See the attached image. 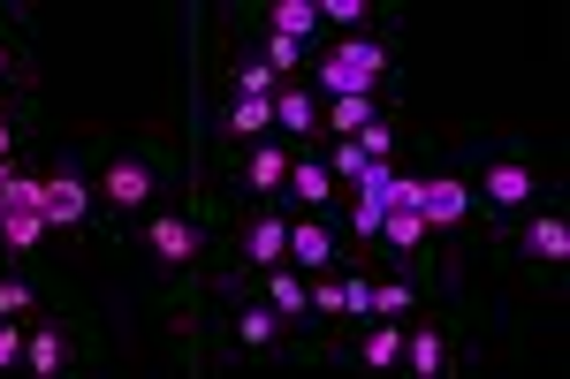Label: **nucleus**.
<instances>
[{"label":"nucleus","instance_id":"obj_19","mask_svg":"<svg viewBox=\"0 0 570 379\" xmlns=\"http://www.w3.org/2000/svg\"><path fill=\"white\" fill-rule=\"evenodd\" d=\"M16 365H23V319L0 311V372H16Z\"/></svg>","mask_w":570,"mask_h":379},{"label":"nucleus","instance_id":"obj_5","mask_svg":"<svg viewBox=\"0 0 570 379\" xmlns=\"http://www.w3.org/2000/svg\"><path fill=\"white\" fill-rule=\"evenodd\" d=\"M480 341H487V311L472 296L441 289L403 319V372L411 379H456V372H472Z\"/></svg>","mask_w":570,"mask_h":379},{"label":"nucleus","instance_id":"obj_3","mask_svg":"<svg viewBox=\"0 0 570 379\" xmlns=\"http://www.w3.org/2000/svg\"><path fill=\"white\" fill-rule=\"evenodd\" d=\"M456 160H464V174H472V206H480V251L494 228H510L525 206H540L548 198V152L532 144V137H518V129H472L464 144H456Z\"/></svg>","mask_w":570,"mask_h":379},{"label":"nucleus","instance_id":"obj_8","mask_svg":"<svg viewBox=\"0 0 570 379\" xmlns=\"http://www.w3.org/2000/svg\"><path fill=\"white\" fill-rule=\"evenodd\" d=\"M99 365V327L85 319V296H61V303H39L23 319V379H77Z\"/></svg>","mask_w":570,"mask_h":379},{"label":"nucleus","instance_id":"obj_4","mask_svg":"<svg viewBox=\"0 0 570 379\" xmlns=\"http://www.w3.org/2000/svg\"><path fill=\"white\" fill-rule=\"evenodd\" d=\"M252 357V365H320V335L274 311L259 289H214V365Z\"/></svg>","mask_w":570,"mask_h":379},{"label":"nucleus","instance_id":"obj_10","mask_svg":"<svg viewBox=\"0 0 570 379\" xmlns=\"http://www.w3.org/2000/svg\"><path fill=\"white\" fill-rule=\"evenodd\" d=\"M289 160L297 144L289 137H252V144H214V182L220 206H266L289 190Z\"/></svg>","mask_w":570,"mask_h":379},{"label":"nucleus","instance_id":"obj_13","mask_svg":"<svg viewBox=\"0 0 570 379\" xmlns=\"http://www.w3.org/2000/svg\"><path fill=\"white\" fill-rule=\"evenodd\" d=\"M343 251H351V243H343L335 212H289V266H297L305 281H312V273H335Z\"/></svg>","mask_w":570,"mask_h":379},{"label":"nucleus","instance_id":"obj_16","mask_svg":"<svg viewBox=\"0 0 570 379\" xmlns=\"http://www.w3.org/2000/svg\"><path fill=\"white\" fill-rule=\"evenodd\" d=\"M274 137H289V144H320V91L305 77H289V84L274 91Z\"/></svg>","mask_w":570,"mask_h":379},{"label":"nucleus","instance_id":"obj_6","mask_svg":"<svg viewBox=\"0 0 570 379\" xmlns=\"http://www.w3.org/2000/svg\"><path fill=\"white\" fill-rule=\"evenodd\" d=\"M305 84L320 99H395V16L373 23V31H351V39H320L305 61Z\"/></svg>","mask_w":570,"mask_h":379},{"label":"nucleus","instance_id":"obj_17","mask_svg":"<svg viewBox=\"0 0 570 379\" xmlns=\"http://www.w3.org/2000/svg\"><path fill=\"white\" fill-rule=\"evenodd\" d=\"M0 91L39 99V61H31V46H23V16H0Z\"/></svg>","mask_w":570,"mask_h":379},{"label":"nucleus","instance_id":"obj_11","mask_svg":"<svg viewBox=\"0 0 570 379\" xmlns=\"http://www.w3.org/2000/svg\"><path fill=\"white\" fill-rule=\"evenodd\" d=\"M320 365H351V372H403V319H351L320 341Z\"/></svg>","mask_w":570,"mask_h":379},{"label":"nucleus","instance_id":"obj_15","mask_svg":"<svg viewBox=\"0 0 570 379\" xmlns=\"http://www.w3.org/2000/svg\"><path fill=\"white\" fill-rule=\"evenodd\" d=\"M244 16L289 46H320V0H244Z\"/></svg>","mask_w":570,"mask_h":379},{"label":"nucleus","instance_id":"obj_14","mask_svg":"<svg viewBox=\"0 0 570 379\" xmlns=\"http://www.w3.org/2000/svg\"><path fill=\"white\" fill-rule=\"evenodd\" d=\"M282 206H289V212H335V206H343V182H335V168H327V160H320V144H297Z\"/></svg>","mask_w":570,"mask_h":379},{"label":"nucleus","instance_id":"obj_2","mask_svg":"<svg viewBox=\"0 0 570 379\" xmlns=\"http://www.w3.org/2000/svg\"><path fill=\"white\" fill-rule=\"evenodd\" d=\"M220 212H228V206H220L214 190H168V198L145 212L115 251H130L137 273H145L153 289H176V281H190V273H206V266H214Z\"/></svg>","mask_w":570,"mask_h":379},{"label":"nucleus","instance_id":"obj_18","mask_svg":"<svg viewBox=\"0 0 570 379\" xmlns=\"http://www.w3.org/2000/svg\"><path fill=\"white\" fill-rule=\"evenodd\" d=\"M244 289H259L274 311H289L297 327H312V296H305V273H297V266H266V273H252V281H244Z\"/></svg>","mask_w":570,"mask_h":379},{"label":"nucleus","instance_id":"obj_7","mask_svg":"<svg viewBox=\"0 0 570 379\" xmlns=\"http://www.w3.org/2000/svg\"><path fill=\"white\" fill-rule=\"evenodd\" d=\"M487 243H494V258L510 273H525L532 289H563V273H570V190L548 182V198L525 206L510 228H494Z\"/></svg>","mask_w":570,"mask_h":379},{"label":"nucleus","instance_id":"obj_12","mask_svg":"<svg viewBox=\"0 0 570 379\" xmlns=\"http://www.w3.org/2000/svg\"><path fill=\"white\" fill-rule=\"evenodd\" d=\"M206 137L214 144H252L274 137V99H244V91H206Z\"/></svg>","mask_w":570,"mask_h":379},{"label":"nucleus","instance_id":"obj_1","mask_svg":"<svg viewBox=\"0 0 570 379\" xmlns=\"http://www.w3.org/2000/svg\"><path fill=\"white\" fill-rule=\"evenodd\" d=\"M91 190H99V220H107V243H122L145 212L176 190V144L168 137H145V129H122V137H91L85 144Z\"/></svg>","mask_w":570,"mask_h":379},{"label":"nucleus","instance_id":"obj_9","mask_svg":"<svg viewBox=\"0 0 570 379\" xmlns=\"http://www.w3.org/2000/svg\"><path fill=\"white\" fill-rule=\"evenodd\" d=\"M39 190H46V228H53V236L107 243V220H99V190H91L85 144H69V137H39Z\"/></svg>","mask_w":570,"mask_h":379}]
</instances>
